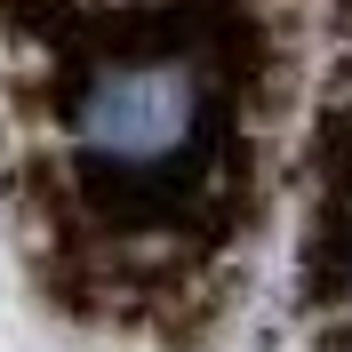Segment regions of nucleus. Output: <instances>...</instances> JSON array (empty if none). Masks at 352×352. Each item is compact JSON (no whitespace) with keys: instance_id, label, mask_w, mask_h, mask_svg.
<instances>
[{"instance_id":"1","label":"nucleus","mask_w":352,"mask_h":352,"mask_svg":"<svg viewBox=\"0 0 352 352\" xmlns=\"http://www.w3.org/2000/svg\"><path fill=\"white\" fill-rule=\"evenodd\" d=\"M72 144L88 176L120 192H160L192 176L208 144V80L192 56H104L72 96Z\"/></svg>"}]
</instances>
